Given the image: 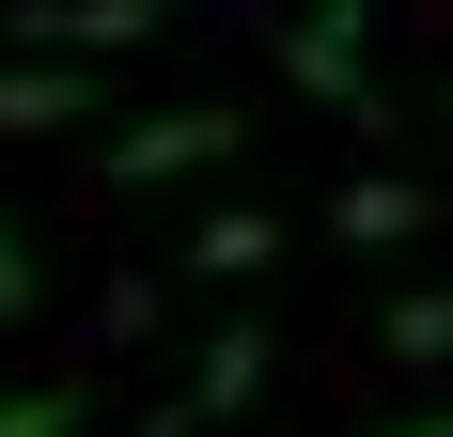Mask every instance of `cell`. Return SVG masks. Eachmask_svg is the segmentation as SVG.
Returning <instances> with one entry per match:
<instances>
[{
    "mask_svg": "<svg viewBox=\"0 0 453 437\" xmlns=\"http://www.w3.org/2000/svg\"><path fill=\"white\" fill-rule=\"evenodd\" d=\"M173 0H0V47L16 63H110V47H157Z\"/></svg>",
    "mask_w": 453,
    "mask_h": 437,
    "instance_id": "obj_1",
    "label": "cell"
},
{
    "mask_svg": "<svg viewBox=\"0 0 453 437\" xmlns=\"http://www.w3.org/2000/svg\"><path fill=\"white\" fill-rule=\"evenodd\" d=\"M234 141H250V126H234V110H203V94H188V110H141V126L110 141V157H94V172H110V188H188V172H219Z\"/></svg>",
    "mask_w": 453,
    "mask_h": 437,
    "instance_id": "obj_2",
    "label": "cell"
},
{
    "mask_svg": "<svg viewBox=\"0 0 453 437\" xmlns=\"http://www.w3.org/2000/svg\"><path fill=\"white\" fill-rule=\"evenodd\" d=\"M266 375H281V328H266V312H234V328H203V344H188V391L157 406V437H188V422H234V406L266 391Z\"/></svg>",
    "mask_w": 453,
    "mask_h": 437,
    "instance_id": "obj_3",
    "label": "cell"
},
{
    "mask_svg": "<svg viewBox=\"0 0 453 437\" xmlns=\"http://www.w3.org/2000/svg\"><path fill=\"white\" fill-rule=\"evenodd\" d=\"M360 16H375V0H313V16L281 32V79L313 94V110H344V126H375V63H360Z\"/></svg>",
    "mask_w": 453,
    "mask_h": 437,
    "instance_id": "obj_4",
    "label": "cell"
},
{
    "mask_svg": "<svg viewBox=\"0 0 453 437\" xmlns=\"http://www.w3.org/2000/svg\"><path fill=\"white\" fill-rule=\"evenodd\" d=\"M47 126H94V63H0V141H47Z\"/></svg>",
    "mask_w": 453,
    "mask_h": 437,
    "instance_id": "obj_5",
    "label": "cell"
},
{
    "mask_svg": "<svg viewBox=\"0 0 453 437\" xmlns=\"http://www.w3.org/2000/svg\"><path fill=\"white\" fill-rule=\"evenodd\" d=\"M422 218H438V203H422L407 172H344V188H328V234H344V250H407Z\"/></svg>",
    "mask_w": 453,
    "mask_h": 437,
    "instance_id": "obj_6",
    "label": "cell"
},
{
    "mask_svg": "<svg viewBox=\"0 0 453 437\" xmlns=\"http://www.w3.org/2000/svg\"><path fill=\"white\" fill-rule=\"evenodd\" d=\"M266 265H281V218H266V203L188 218V281H266Z\"/></svg>",
    "mask_w": 453,
    "mask_h": 437,
    "instance_id": "obj_7",
    "label": "cell"
},
{
    "mask_svg": "<svg viewBox=\"0 0 453 437\" xmlns=\"http://www.w3.org/2000/svg\"><path fill=\"white\" fill-rule=\"evenodd\" d=\"M94 422V391L79 375H47V391H0V437H79Z\"/></svg>",
    "mask_w": 453,
    "mask_h": 437,
    "instance_id": "obj_8",
    "label": "cell"
},
{
    "mask_svg": "<svg viewBox=\"0 0 453 437\" xmlns=\"http://www.w3.org/2000/svg\"><path fill=\"white\" fill-rule=\"evenodd\" d=\"M375 344H391V359H453V281H438V297H391Z\"/></svg>",
    "mask_w": 453,
    "mask_h": 437,
    "instance_id": "obj_9",
    "label": "cell"
},
{
    "mask_svg": "<svg viewBox=\"0 0 453 437\" xmlns=\"http://www.w3.org/2000/svg\"><path fill=\"white\" fill-rule=\"evenodd\" d=\"M32 297H47V265H32V234L0 218V328H32Z\"/></svg>",
    "mask_w": 453,
    "mask_h": 437,
    "instance_id": "obj_10",
    "label": "cell"
},
{
    "mask_svg": "<svg viewBox=\"0 0 453 437\" xmlns=\"http://www.w3.org/2000/svg\"><path fill=\"white\" fill-rule=\"evenodd\" d=\"M360 437H453V406H391V422H360Z\"/></svg>",
    "mask_w": 453,
    "mask_h": 437,
    "instance_id": "obj_11",
    "label": "cell"
}]
</instances>
